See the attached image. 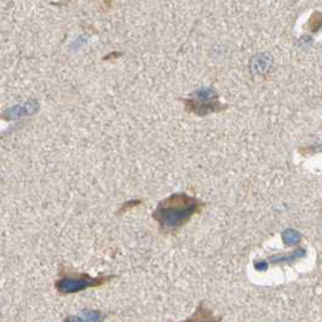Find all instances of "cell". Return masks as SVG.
Listing matches in <instances>:
<instances>
[{
    "label": "cell",
    "instance_id": "6da1fadb",
    "mask_svg": "<svg viewBox=\"0 0 322 322\" xmlns=\"http://www.w3.org/2000/svg\"><path fill=\"white\" fill-rule=\"evenodd\" d=\"M206 204L200 199L185 193H176L159 202L153 218L164 234L176 233L192 220L193 216L201 213Z\"/></svg>",
    "mask_w": 322,
    "mask_h": 322
},
{
    "label": "cell",
    "instance_id": "7a4b0ae2",
    "mask_svg": "<svg viewBox=\"0 0 322 322\" xmlns=\"http://www.w3.org/2000/svg\"><path fill=\"white\" fill-rule=\"evenodd\" d=\"M114 278L115 275H99L92 278L88 274H78V275L64 276L56 282V288L62 294H70V293L85 291L88 288L99 287L112 281Z\"/></svg>",
    "mask_w": 322,
    "mask_h": 322
},
{
    "label": "cell",
    "instance_id": "3957f363",
    "mask_svg": "<svg viewBox=\"0 0 322 322\" xmlns=\"http://www.w3.org/2000/svg\"><path fill=\"white\" fill-rule=\"evenodd\" d=\"M222 316H216L214 312L210 308L205 307L204 303H200L196 308L194 314L189 318H185L181 322H221Z\"/></svg>",
    "mask_w": 322,
    "mask_h": 322
},
{
    "label": "cell",
    "instance_id": "277c9868",
    "mask_svg": "<svg viewBox=\"0 0 322 322\" xmlns=\"http://www.w3.org/2000/svg\"><path fill=\"white\" fill-rule=\"evenodd\" d=\"M305 256V250L303 249H299L296 251V252H292V253H288V254H285V256H276V257H272L270 258V260H272V263H292L294 262L296 259H299L302 258V257Z\"/></svg>",
    "mask_w": 322,
    "mask_h": 322
},
{
    "label": "cell",
    "instance_id": "5b68a950",
    "mask_svg": "<svg viewBox=\"0 0 322 322\" xmlns=\"http://www.w3.org/2000/svg\"><path fill=\"white\" fill-rule=\"evenodd\" d=\"M84 322H103L105 314L98 310H83Z\"/></svg>",
    "mask_w": 322,
    "mask_h": 322
},
{
    "label": "cell",
    "instance_id": "8992f818",
    "mask_svg": "<svg viewBox=\"0 0 322 322\" xmlns=\"http://www.w3.org/2000/svg\"><path fill=\"white\" fill-rule=\"evenodd\" d=\"M282 239H283V244L291 246V245H294V244L299 243V240H301V235H299L297 231L287 230L283 233Z\"/></svg>",
    "mask_w": 322,
    "mask_h": 322
},
{
    "label": "cell",
    "instance_id": "52a82bcc",
    "mask_svg": "<svg viewBox=\"0 0 322 322\" xmlns=\"http://www.w3.org/2000/svg\"><path fill=\"white\" fill-rule=\"evenodd\" d=\"M254 268L258 270V272H265L268 269V264L265 262H256L254 263Z\"/></svg>",
    "mask_w": 322,
    "mask_h": 322
},
{
    "label": "cell",
    "instance_id": "ba28073f",
    "mask_svg": "<svg viewBox=\"0 0 322 322\" xmlns=\"http://www.w3.org/2000/svg\"><path fill=\"white\" fill-rule=\"evenodd\" d=\"M64 322H84V320L79 316H68L64 320Z\"/></svg>",
    "mask_w": 322,
    "mask_h": 322
}]
</instances>
